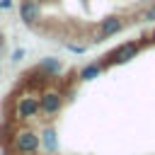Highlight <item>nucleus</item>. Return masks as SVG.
I'll list each match as a JSON object with an SVG mask.
<instances>
[{
	"instance_id": "3",
	"label": "nucleus",
	"mask_w": 155,
	"mask_h": 155,
	"mask_svg": "<svg viewBox=\"0 0 155 155\" xmlns=\"http://www.w3.org/2000/svg\"><path fill=\"white\" fill-rule=\"evenodd\" d=\"M5 58H7V34H5V29H2V24H0V73H2Z\"/></svg>"
},
{
	"instance_id": "1",
	"label": "nucleus",
	"mask_w": 155,
	"mask_h": 155,
	"mask_svg": "<svg viewBox=\"0 0 155 155\" xmlns=\"http://www.w3.org/2000/svg\"><path fill=\"white\" fill-rule=\"evenodd\" d=\"M124 29V19L119 15H107L97 22V31H94V41H102V39H109L114 34H119Z\"/></svg>"
},
{
	"instance_id": "2",
	"label": "nucleus",
	"mask_w": 155,
	"mask_h": 155,
	"mask_svg": "<svg viewBox=\"0 0 155 155\" xmlns=\"http://www.w3.org/2000/svg\"><path fill=\"white\" fill-rule=\"evenodd\" d=\"M138 51H140V44H138V41H126V44H121L119 48H114V51L109 53L107 65H109V63H126V61L136 58Z\"/></svg>"
},
{
	"instance_id": "4",
	"label": "nucleus",
	"mask_w": 155,
	"mask_h": 155,
	"mask_svg": "<svg viewBox=\"0 0 155 155\" xmlns=\"http://www.w3.org/2000/svg\"><path fill=\"white\" fill-rule=\"evenodd\" d=\"M140 17L145 19V22H150V24H155V5H148L143 12H140Z\"/></svg>"
}]
</instances>
